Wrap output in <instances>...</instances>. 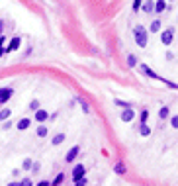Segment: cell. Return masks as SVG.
Returning <instances> with one entry per match:
<instances>
[{
    "label": "cell",
    "instance_id": "obj_1",
    "mask_svg": "<svg viewBox=\"0 0 178 186\" xmlns=\"http://www.w3.org/2000/svg\"><path fill=\"white\" fill-rule=\"evenodd\" d=\"M133 39H135L137 47H147V43H149V32H147V28L143 26H135L133 28Z\"/></svg>",
    "mask_w": 178,
    "mask_h": 186
},
{
    "label": "cell",
    "instance_id": "obj_2",
    "mask_svg": "<svg viewBox=\"0 0 178 186\" xmlns=\"http://www.w3.org/2000/svg\"><path fill=\"white\" fill-rule=\"evenodd\" d=\"M161 41H162V45H172V41H174V28H168L165 29V32L161 33Z\"/></svg>",
    "mask_w": 178,
    "mask_h": 186
},
{
    "label": "cell",
    "instance_id": "obj_3",
    "mask_svg": "<svg viewBox=\"0 0 178 186\" xmlns=\"http://www.w3.org/2000/svg\"><path fill=\"white\" fill-rule=\"evenodd\" d=\"M139 71L143 73V74H147V77H149V78H155V80H162V83H166V78H162L161 74H157L155 71H151V69H149V67H147V65H141V67H139Z\"/></svg>",
    "mask_w": 178,
    "mask_h": 186
},
{
    "label": "cell",
    "instance_id": "obj_4",
    "mask_svg": "<svg viewBox=\"0 0 178 186\" xmlns=\"http://www.w3.org/2000/svg\"><path fill=\"white\" fill-rule=\"evenodd\" d=\"M12 96H14V88H10V86L0 88V104H6Z\"/></svg>",
    "mask_w": 178,
    "mask_h": 186
},
{
    "label": "cell",
    "instance_id": "obj_5",
    "mask_svg": "<svg viewBox=\"0 0 178 186\" xmlns=\"http://www.w3.org/2000/svg\"><path fill=\"white\" fill-rule=\"evenodd\" d=\"M78 153H80V147H78V145L71 147V149H69V153H67V157H65V161H67V163H72V161L78 157Z\"/></svg>",
    "mask_w": 178,
    "mask_h": 186
},
{
    "label": "cell",
    "instance_id": "obj_6",
    "mask_svg": "<svg viewBox=\"0 0 178 186\" xmlns=\"http://www.w3.org/2000/svg\"><path fill=\"white\" fill-rule=\"evenodd\" d=\"M47 118H49V112L47 110H35V122L37 123H45L47 122Z\"/></svg>",
    "mask_w": 178,
    "mask_h": 186
},
{
    "label": "cell",
    "instance_id": "obj_7",
    "mask_svg": "<svg viewBox=\"0 0 178 186\" xmlns=\"http://www.w3.org/2000/svg\"><path fill=\"white\" fill-rule=\"evenodd\" d=\"M84 173H86L84 165H77L75 168H72V180H78L80 176H84Z\"/></svg>",
    "mask_w": 178,
    "mask_h": 186
},
{
    "label": "cell",
    "instance_id": "obj_8",
    "mask_svg": "<svg viewBox=\"0 0 178 186\" xmlns=\"http://www.w3.org/2000/svg\"><path fill=\"white\" fill-rule=\"evenodd\" d=\"M120 118H121V122H131L133 118H135V112H133L131 108H125V110L121 112V116H120Z\"/></svg>",
    "mask_w": 178,
    "mask_h": 186
},
{
    "label": "cell",
    "instance_id": "obj_9",
    "mask_svg": "<svg viewBox=\"0 0 178 186\" xmlns=\"http://www.w3.org/2000/svg\"><path fill=\"white\" fill-rule=\"evenodd\" d=\"M20 43H22V37L16 35V37H14V39L10 41V45L6 47V51H18V49H20Z\"/></svg>",
    "mask_w": 178,
    "mask_h": 186
},
{
    "label": "cell",
    "instance_id": "obj_10",
    "mask_svg": "<svg viewBox=\"0 0 178 186\" xmlns=\"http://www.w3.org/2000/svg\"><path fill=\"white\" fill-rule=\"evenodd\" d=\"M29 125H32V120H29V118H22V120L16 123V128H18L20 131H26Z\"/></svg>",
    "mask_w": 178,
    "mask_h": 186
},
{
    "label": "cell",
    "instance_id": "obj_11",
    "mask_svg": "<svg viewBox=\"0 0 178 186\" xmlns=\"http://www.w3.org/2000/svg\"><path fill=\"white\" fill-rule=\"evenodd\" d=\"M165 10H166V2H165V0H157L155 6H153V12L155 14H161V12H165Z\"/></svg>",
    "mask_w": 178,
    "mask_h": 186
},
{
    "label": "cell",
    "instance_id": "obj_12",
    "mask_svg": "<svg viewBox=\"0 0 178 186\" xmlns=\"http://www.w3.org/2000/svg\"><path fill=\"white\" fill-rule=\"evenodd\" d=\"M139 133H141L143 137H147V135L151 133V129H149V125H147V122H141V125H139Z\"/></svg>",
    "mask_w": 178,
    "mask_h": 186
},
{
    "label": "cell",
    "instance_id": "obj_13",
    "mask_svg": "<svg viewBox=\"0 0 178 186\" xmlns=\"http://www.w3.org/2000/svg\"><path fill=\"white\" fill-rule=\"evenodd\" d=\"M114 173L121 176V174H125V173H127V168H125V165H123V163H117V165L114 167Z\"/></svg>",
    "mask_w": 178,
    "mask_h": 186
},
{
    "label": "cell",
    "instance_id": "obj_14",
    "mask_svg": "<svg viewBox=\"0 0 178 186\" xmlns=\"http://www.w3.org/2000/svg\"><path fill=\"white\" fill-rule=\"evenodd\" d=\"M159 29H161V20L157 18V20H153V22H151V26H149V32H153V33H157V32H159Z\"/></svg>",
    "mask_w": 178,
    "mask_h": 186
},
{
    "label": "cell",
    "instance_id": "obj_15",
    "mask_svg": "<svg viewBox=\"0 0 178 186\" xmlns=\"http://www.w3.org/2000/svg\"><path fill=\"white\" fill-rule=\"evenodd\" d=\"M47 133H49V125H39L37 128V137H47Z\"/></svg>",
    "mask_w": 178,
    "mask_h": 186
},
{
    "label": "cell",
    "instance_id": "obj_16",
    "mask_svg": "<svg viewBox=\"0 0 178 186\" xmlns=\"http://www.w3.org/2000/svg\"><path fill=\"white\" fill-rule=\"evenodd\" d=\"M153 6H155V0H147V2L143 4V12L145 14H151L153 12Z\"/></svg>",
    "mask_w": 178,
    "mask_h": 186
},
{
    "label": "cell",
    "instance_id": "obj_17",
    "mask_svg": "<svg viewBox=\"0 0 178 186\" xmlns=\"http://www.w3.org/2000/svg\"><path fill=\"white\" fill-rule=\"evenodd\" d=\"M77 102L80 104V106H82V112H84V114H88V112H90V106L86 104V100H84V98H80V96H77Z\"/></svg>",
    "mask_w": 178,
    "mask_h": 186
},
{
    "label": "cell",
    "instance_id": "obj_18",
    "mask_svg": "<svg viewBox=\"0 0 178 186\" xmlns=\"http://www.w3.org/2000/svg\"><path fill=\"white\" fill-rule=\"evenodd\" d=\"M168 116H170V108L162 106V108H161V112H159V118H161V120H166Z\"/></svg>",
    "mask_w": 178,
    "mask_h": 186
},
{
    "label": "cell",
    "instance_id": "obj_19",
    "mask_svg": "<svg viewBox=\"0 0 178 186\" xmlns=\"http://www.w3.org/2000/svg\"><path fill=\"white\" fill-rule=\"evenodd\" d=\"M127 67H131V69H133V67H137V57L133 55V53L127 55Z\"/></svg>",
    "mask_w": 178,
    "mask_h": 186
},
{
    "label": "cell",
    "instance_id": "obj_20",
    "mask_svg": "<svg viewBox=\"0 0 178 186\" xmlns=\"http://www.w3.org/2000/svg\"><path fill=\"white\" fill-rule=\"evenodd\" d=\"M63 141H65V133H57V135L53 137V141H51V143H53V145H61Z\"/></svg>",
    "mask_w": 178,
    "mask_h": 186
},
{
    "label": "cell",
    "instance_id": "obj_21",
    "mask_svg": "<svg viewBox=\"0 0 178 186\" xmlns=\"http://www.w3.org/2000/svg\"><path fill=\"white\" fill-rule=\"evenodd\" d=\"M10 114H12V110H8V108H4V110H0V122H4V120H8V118H10Z\"/></svg>",
    "mask_w": 178,
    "mask_h": 186
},
{
    "label": "cell",
    "instance_id": "obj_22",
    "mask_svg": "<svg viewBox=\"0 0 178 186\" xmlns=\"http://www.w3.org/2000/svg\"><path fill=\"white\" fill-rule=\"evenodd\" d=\"M32 159H24V163H22V168H24V170H29V168H32Z\"/></svg>",
    "mask_w": 178,
    "mask_h": 186
},
{
    "label": "cell",
    "instance_id": "obj_23",
    "mask_svg": "<svg viewBox=\"0 0 178 186\" xmlns=\"http://www.w3.org/2000/svg\"><path fill=\"white\" fill-rule=\"evenodd\" d=\"M65 182V174L63 173H59L57 176H55V180H53V184H63Z\"/></svg>",
    "mask_w": 178,
    "mask_h": 186
},
{
    "label": "cell",
    "instance_id": "obj_24",
    "mask_svg": "<svg viewBox=\"0 0 178 186\" xmlns=\"http://www.w3.org/2000/svg\"><path fill=\"white\" fill-rule=\"evenodd\" d=\"M116 106H120V108H131V104L129 102H123V100H116Z\"/></svg>",
    "mask_w": 178,
    "mask_h": 186
},
{
    "label": "cell",
    "instance_id": "obj_25",
    "mask_svg": "<svg viewBox=\"0 0 178 186\" xmlns=\"http://www.w3.org/2000/svg\"><path fill=\"white\" fill-rule=\"evenodd\" d=\"M170 125H172V129H176V128H178V116H176V114L170 118Z\"/></svg>",
    "mask_w": 178,
    "mask_h": 186
},
{
    "label": "cell",
    "instance_id": "obj_26",
    "mask_svg": "<svg viewBox=\"0 0 178 186\" xmlns=\"http://www.w3.org/2000/svg\"><path fill=\"white\" fill-rule=\"evenodd\" d=\"M37 108H39V100H32V102H29V110H33V112H35Z\"/></svg>",
    "mask_w": 178,
    "mask_h": 186
},
{
    "label": "cell",
    "instance_id": "obj_27",
    "mask_svg": "<svg viewBox=\"0 0 178 186\" xmlns=\"http://www.w3.org/2000/svg\"><path fill=\"white\" fill-rule=\"evenodd\" d=\"M6 53V49H4V35H0V57H2Z\"/></svg>",
    "mask_w": 178,
    "mask_h": 186
},
{
    "label": "cell",
    "instance_id": "obj_28",
    "mask_svg": "<svg viewBox=\"0 0 178 186\" xmlns=\"http://www.w3.org/2000/svg\"><path fill=\"white\" fill-rule=\"evenodd\" d=\"M20 186H32V178H24V180H20Z\"/></svg>",
    "mask_w": 178,
    "mask_h": 186
},
{
    "label": "cell",
    "instance_id": "obj_29",
    "mask_svg": "<svg viewBox=\"0 0 178 186\" xmlns=\"http://www.w3.org/2000/svg\"><path fill=\"white\" fill-rule=\"evenodd\" d=\"M147 118H149V112H147V110H141V122H147Z\"/></svg>",
    "mask_w": 178,
    "mask_h": 186
},
{
    "label": "cell",
    "instance_id": "obj_30",
    "mask_svg": "<svg viewBox=\"0 0 178 186\" xmlns=\"http://www.w3.org/2000/svg\"><path fill=\"white\" fill-rule=\"evenodd\" d=\"M139 8H141V0H133V10L139 12Z\"/></svg>",
    "mask_w": 178,
    "mask_h": 186
},
{
    "label": "cell",
    "instance_id": "obj_31",
    "mask_svg": "<svg viewBox=\"0 0 178 186\" xmlns=\"http://www.w3.org/2000/svg\"><path fill=\"white\" fill-rule=\"evenodd\" d=\"M49 184H51L49 180H39V182H37V186H49Z\"/></svg>",
    "mask_w": 178,
    "mask_h": 186
},
{
    "label": "cell",
    "instance_id": "obj_32",
    "mask_svg": "<svg viewBox=\"0 0 178 186\" xmlns=\"http://www.w3.org/2000/svg\"><path fill=\"white\" fill-rule=\"evenodd\" d=\"M10 125H12L10 122H6V120H4V125H2V128H4V129H10Z\"/></svg>",
    "mask_w": 178,
    "mask_h": 186
},
{
    "label": "cell",
    "instance_id": "obj_33",
    "mask_svg": "<svg viewBox=\"0 0 178 186\" xmlns=\"http://www.w3.org/2000/svg\"><path fill=\"white\" fill-rule=\"evenodd\" d=\"M2 29H4V22L0 20V35H2Z\"/></svg>",
    "mask_w": 178,
    "mask_h": 186
},
{
    "label": "cell",
    "instance_id": "obj_34",
    "mask_svg": "<svg viewBox=\"0 0 178 186\" xmlns=\"http://www.w3.org/2000/svg\"><path fill=\"white\" fill-rule=\"evenodd\" d=\"M172 2H174V0H172Z\"/></svg>",
    "mask_w": 178,
    "mask_h": 186
}]
</instances>
